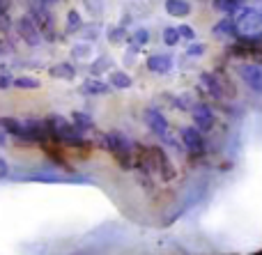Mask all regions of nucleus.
<instances>
[{
    "label": "nucleus",
    "mask_w": 262,
    "mask_h": 255,
    "mask_svg": "<svg viewBox=\"0 0 262 255\" xmlns=\"http://www.w3.org/2000/svg\"><path fill=\"white\" fill-rule=\"evenodd\" d=\"M104 145H106V150L120 161L122 168L129 170L131 166H134V143H131L122 131H118V129L108 131L104 136Z\"/></svg>",
    "instance_id": "f257e3e1"
},
{
    "label": "nucleus",
    "mask_w": 262,
    "mask_h": 255,
    "mask_svg": "<svg viewBox=\"0 0 262 255\" xmlns=\"http://www.w3.org/2000/svg\"><path fill=\"white\" fill-rule=\"evenodd\" d=\"M30 14L32 18H35V23L39 26L41 35H44L46 41H53L55 39V21H53V14L49 12V7H46L41 0H37V3L30 5Z\"/></svg>",
    "instance_id": "f03ea898"
},
{
    "label": "nucleus",
    "mask_w": 262,
    "mask_h": 255,
    "mask_svg": "<svg viewBox=\"0 0 262 255\" xmlns=\"http://www.w3.org/2000/svg\"><path fill=\"white\" fill-rule=\"evenodd\" d=\"M232 18H235L237 28H239V35H253V32H262V9L242 7Z\"/></svg>",
    "instance_id": "7ed1b4c3"
},
{
    "label": "nucleus",
    "mask_w": 262,
    "mask_h": 255,
    "mask_svg": "<svg viewBox=\"0 0 262 255\" xmlns=\"http://www.w3.org/2000/svg\"><path fill=\"white\" fill-rule=\"evenodd\" d=\"M16 32L28 46H32V49L41 46V41H44V35H41L39 26L35 23V18H32L30 14H23V16L16 21Z\"/></svg>",
    "instance_id": "20e7f679"
},
{
    "label": "nucleus",
    "mask_w": 262,
    "mask_h": 255,
    "mask_svg": "<svg viewBox=\"0 0 262 255\" xmlns=\"http://www.w3.org/2000/svg\"><path fill=\"white\" fill-rule=\"evenodd\" d=\"M232 53L237 55H260L262 53V32L253 35H239L232 46Z\"/></svg>",
    "instance_id": "39448f33"
},
{
    "label": "nucleus",
    "mask_w": 262,
    "mask_h": 255,
    "mask_svg": "<svg viewBox=\"0 0 262 255\" xmlns=\"http://www.w3.org/2000/svg\"><path fill=\"white\" fill-rule=\"evenodd\" d=\"M239 76L251 90L255 92H262V64H253V62H246V64H239Z\"/></svg>",
    "instance_id": "423d86ee"
},
{
    "label": "nucleus",
    "mask_w": 262,
    "mask_h": 255,
    "mask_svg": "<svg viewBox=\"0 0 262 255\" xmlns=\"http://www.w3.org/2000/svg\"><path fill=\"white\" fill-rule=\"evenodd\" d=\"M143 118H145V124L149 127V131H152L154 136L163 138L168 133V120L159 108H147L143 113Z\"/></svg>",
    "instance_id": "0eeeda50"
},
{
    "label": "nucleus",
    "mask_w": 262,
    "mask_h": 255,
    "mask_svg": "<svg viewBox=\"0 0 262 255\" xmlns=\"http://www.w3.org/2000/svg\"><path fill=\"white\" fill-rule=\"evenodd\" d=\"M182 143L189 147L193 154H203L205 152V141H203V131L198 127H186L182 129Z\"/></svg>",
    "instance_id": "6e6552de"
},
{
    "label": "nucleus",
    "mask_w": 262,
    "mask_h": 255,
    "mask_svg": "<svg viewBox=\"0 0 262 255\" xmlns=\"http://www.w3.org/2000/svg\"><path fill=\"white\" fill-rule=\"evenodd\" d=\"M193 122H195V127L200 129V131H209V129L214 127V113H212V108H209L207 104H195L193 108Z\"/></svg>",
    "instance_id": "1a4fd4ad"
},
{
    "label": "nucleus",
    "mask_w": 262,
    "mask_h": 255,
    "mask_svg": "<svg viewBox=\"0 0 262 255\" xmlns=\"http://www.w3.org/2000/svg\"><path fill=\"white\" fill-rule=\"evenodd\" d=\"M147 69L154 74H168L172 69V55L161 53V55H149L147 58Z\"/></svg>",
    "instance_id": "9d476101"
},
{
    "label": "nucleus",
    "mask_w": 262,
    "mask_h": 255,
    "mask_svg": "<svg viewBox=\"0 0 262 255\" xmlns=\"http://www.w3.org/2000/svg\"><path fill=\"white\" fill-rule=\"evenodd\" d=\"M111 87H113L111 83H101V81H97V78H88V81L81 85V95H88V97L108 95Z\"/></svg>",
    "instance_id": "9b49d317"
},
{
    "label": "nucleus",
    "mask_w": 262,
    "mask_h": 255,
    "mask_svg": "<svg viewBox=\"0 0 262 255\" xmlns=\"http://www.w3.org/2000/svg\"><path fill=\"white\" fill-rule=\"evenodd\" d=\"M200 83L205 85V90L209 92V95L214 97V99H223L226 97V92H223V85H221V81H219L214 74H207L205 72L203 76H200Z\"/></svg>",
    "instance_id": "f8f14e48"
},
{
    "label": "nucleus",
    "mask_w": 262,
    "mask_h": 255,
    "mask_svg": "<svg viewBox=\"0 0 262 255\" xmlns=\"http://www.w3.org/2000/svg\"><path fill=\"white\" fill-rule=\"evenodd\" d=\"M166 12L175 18H182L191 14V5L186 0H166Z\"/></svg>",
    "instance_id": "ddd939ff"
},
{
    "label": "nucleus",
    "mask_w": 262,
    "mask_h": 255,
    "mask_svg": "<svg viewBox=\"0 0 262 255\" xmlns=\"http://www.w3.org/2000/svg\"><path fill=\"white\" fill-rule=\"evenodd\" d=\"M214 35H226V37H239V28H237L235 18L228 16L214 26Z\"/></svg>",
    "instance_id": "4468645a"
},
{
    "label": "nucleus",
    "mask_w": 262,
    "mask_h": 255,
    "mask_svg": "<svg viewBox=\"0 0 262 255\" xmlns=\"http://www.w3.org/2000/svg\"><path fill=\"white\" fill-rule=\"evenodd\" d=\"M49 74L53 78H62V81H72L74 76H76V67L69 62H60V64H53V67L49 69Z\"/></svg>",
    "instance_id": "2eb2a0df"
},
{
    "label": "nucleus",
    "mask_w": 262,
    "mask_h": 255,
    "mask_svg": "<svg viewBox=\"0 0 262 255\" xmlns=\"http://www.w3.org/2000/svg\"><path fill=\"white\" fill-rule=\"evenodd\" d=\"M214 9L221 14H228V16H235L242 9V0H212Z\"/></svg>",
    "instance_id": "dca6fc26"
},
{
    "label": "nucleus",
    "mask_w": 262,
    "mask_h": 255,
    "mask_svg": "<svg viewBox=\"0 0 262 255\" xmlns=\"http://www.w3.org/2000/svg\"><path fill=\"white\" fill-rule=\"evenodd\" d=\"M72 122L76 124L83 133H88V131H92V129H95V120H92V115L81 113V110H74V113H72Z\"/></svg>",
    "instance_id": "f3484780"
},
{
    "label": "nucleus",
    "mask_w": 262,
    "mask_h": 255,
    "mask_svg": "<svg viewBox=\"0 0 262 255\" xmlns=\"http://www.w3.org/2000/svg\"><path fill=\"white\" fill-rule=\"evenodd\" d=\"M108 83L115 87V90H127V87H131V83H134V81H131V76H129V74L118 72V69H115V72H111Z\"/></svg>",
    "instance_id": "a211bd4d"
},
{
    "label": "nucleus",
    "mask_w": 262,
    "mask_h": 255,
    "mask_svg": "<svg viewBox=\"0 0 262 255\" xmlns=\"http://www.w3.org/2000/svg\"><path fill=\"white\" fill-rule=\"evenodd\" d=\"M83 18H81V14L76 12V9H69V14H67V35H76V32H81L83 30Z\"/></svg>",
    "instance_id": "6ab92c4d"
},
{
    "label": "nucleus",
    "mask_w": 262,
    "mask_h": 255,
    "mask_svg": "<svg viewBox=\"0 0 262 255\" xmlns=\"http://www.w3.org/2000/svg\"><path fill=\"white\" fill-rule=\"evenodd\" d=\"M111 67H113V60H111L108 55H101V58H97V62L90 64V74L92 76H101V74L108 72Z\"/></svg>",
    "instance_id": "aec40b11"
},
{
    "label": "nucleus",
    "mask_w": 262,
    "mask_h": 255,
    "mask_svg": "<svg viewBox=\"0 0 262 255\" xmlns=\"http://www.w3.org/2000/svg\"><path fill=\"white\" fill-rule=\"evenodd\" d=\"M14 87H21V90H37L39 81L32 76H14Z\"/></svg>",
    "instance_id": "412c9836"
},
{
    "label": "nucleus",
    "mask_w": 262,
    "mask_h": 255,
    "mask_svg": "<svg viewBox=\"0 0 262 255\" xmlns=\"http://www.w3.org/2000/svg\"><path fill=\"white\" fill-rule=\"evenodd\" d=\"M124 39H129L127 26H120V28L108 30V41H111V44H124Z\"/></svg>",
    "instance_id": "4be33fe9"
},
{
    "label": "nucleus",
    "mask_w": 262,
    "mask_h": 255,
    "mask_svg": "<svg viewBox=\"0 0 262 255\" xmlns=\"http://www.w3.org/2000/svg\"><path fill=\"white\" fill-rule=\"evenodd\" d=\"M127 41H129V44H136V46H145L149 41V30H147V28H138V30H136Z\"/></svg>",
    "instance_id": "5701e85b"
},
{
    "label": "nucleus",
    "mask_w": 262,
    "mask_h": 255,
    "mask_svg": "<svg viewBox=\"0 0 262 255\" xmlns=\"http://www.w3.org/2000/svg\"><path fill=\"white\" fill-rule=\"evenodd\" d=\"M180 39H182V35L177 28H166V30H163V44L166 46H177Z\"/></svg>",
    "instance_id": "b1692460"
},
{
    "label": "nucleus",
    "mask_w": 262,
    "mask_h": 255,
    "mask_svg": "<svg viewBox=\"0 0 262 255\" xmlns=\"http://www.w3.org/2000/svg\"><path fill=\"white\" fill-rule=\"evenodd\" d=\"M90 53H92V46L90 44H76L72 49V55L76 60H88V58H90Z\"/></svg>",
    "instance_id": "393cba45"
},
{
    "label": "nucleus",
    "mask_w": 262,
    "mask_h": 255,
    "mask_svg": "<svg viewBox=\"0 0 262 255\" xmlns=\"http://www.w3.org/2000/svg\"><path fill=\"white\" fill-rule=\"evenodd\" d=\"M177 30H180V35H182V39H186V41H193L195 39V32H193V28L191 26H177Z\"/></svg>",
    "instance_id": "a878e982"
},
{
    "label": "nucleus",
    "mask_w": 262,
    "mask_h": 255,
    "mask_svg": "<svg viewBox=\"0 0 262 255\" xmlns=\"http://www.w3.org/2000/svg\"><path fill=\"white\" fill-rule=\"evenodd\" d=\"M44 152H46V156H49V159H53V161H55V164H64L62 154H60V152L55 150V147H44Z\"/></svg>",
    "instance_id": "bb28decb"
},
{
    "label": "nucleus",
    "mask_w": 262,
    "mask_h": 255,
    "mask_svg": "<svg viewBox=\"0 0 262 255\" xmlns=\"http://www.w3.org/2000/svg\"><path fill=\"white\" fill-rule=\"evenodd\" d=\"M203 53H205L203 44H191L189 49H186V55H203Z\"/></svg>",
    "instance_id": "cd10ccee"
},
{
    "label": "nucleus",
    "mask_w": 262,
    "mask_h": 255,
    "mask_svg": "<svg viewBox=\"0 0 262 255\" xmlns=\"http://www.w3.org/2000/svg\"><path fill=\"white\" fill-rule=\"evenodd\" d=\"M14 87V76H0V90Z\"/></svg>",
    "instance_id": "c85d7f7f"
},
{
    "label": "nucleus",
    "mask_w": 262,
    "mask_h": 255,
    "mask_svg": "<svg viewBox=\"0 0 262 255\" xmlns=\"http://www.w3.org/2000/svg\"><path fill=\"white\" fill-rule=\"evenodd\" d=\"M9 7H12V0H0V16L9 14Z\"/></svg>",
    "instance_id": "c756f323"
},
{
    "label": "nucleus",
    "mask_w": 262,
    "mask_h": 255,
    "mask_svg": "<svg viewBox=\"0 0 262 255\" xmlns=\"http://www.w3.org/2000/svg\"><path fill=\"white\" fill-rule=\"evenodd\" d=\"M41 3L46 5V7H51V5H55V3H60V0H41Z\"/></svg>",
    "instance_id": "7c9ffc66"
},
{
    "label": "nucleus",
    "mask_w": 262,
    "mask_h": 255,
    "mask_svg": "<svg viewBox=\"0 0 262 255\" xmlns=\"http://www.w3.org/2000/svg\"><path fill=\"white\" fill-rule=\"evenodd\" d=\"M0 143H3V133H0Z\"/></svg>",
    "instance_id": "2f4dec72"
}]
</instances>
